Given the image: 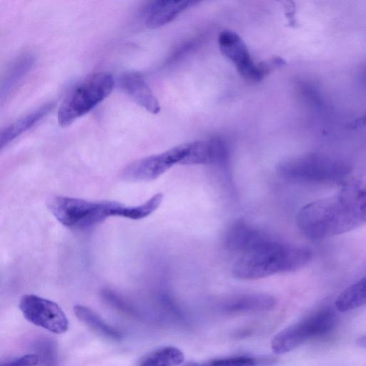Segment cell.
Here are the masks:
<instances>
[{"label": "cell", "mask_w": 366, "mask_h": 366, "mask_svg": "<svg viewBox=\"0 0 366 366\" xmlns=\"http://www.w3.org/2000/svg\"><path fill=\"white\" fill-rule=\"evenodd\" d=\"M366 223V184L352 182L337 194L303 207L297 214L300 230L312 239L339 235Z\"/></svg>", "instance_id": "obj_1"}, {"label": "cell", "mask_w": 366, "mask_h": 366, "mask_svg": "<svg viewBox=\"0 0 366 366\" xmlns=\"http://www.w3.org/2000/svg\"><path fill=\"white\" fill-rule=\"evenodd\" d=\"M163 195L158 193L145 202L128 206L111 201H89L82 199L55 197L49 202V208L56 219L73 229H86L110 217H123L141 219L153 213L160 206Z\"/></svg>", "instance_id": "obj_2"}, {"label": "cell", "mask_w": 366, "mask_h": 366, "mask_svg": "<svg viewBox=\"0 0 366 366\" xmlns=\"http://www.w3.org/2000/svg\"><path fill=\"white\" fill-rule=\"evenodd\" d=\"M312 257L308 248L277 241L269 234L239 256L232 273L240 280H258L298 270Z\"/></svg>", "instance_id": "obj_3"}, {"label": "cell", "mask_w": 366, "mask_h": 366, "mask_svg": "<svg viewBox=\"0 0 366 366\" xmlns=\"http://www.w3.org/2000/svg\"><path fill=\"white\" fill-rule=\"evenodd\" d=\"M277 173L288 181L306 184H332L342 181L351 172L345 156L324 149L310 151L279 162Z\"/></svg>", "instance_id": "obj_4"}, {"label": "cell", "mask_w": 366, "mask_h": 366, "mask_svg": "<svg viewBox=\"0 0 366 366\" xmlns=\"http://www.w3.org/2000/svg\"><path fill=\"white\" fill-rule=\"evenodd\" d=\"M114 80L109 72L95 73L76 85L65 97L57 114L59 124L65 127L92 110L113 90Z\"/></svg>", "instance_id": "obj_5"}, {"label": "cell", "mask_w": 366, "mask_h": 366, "mask_svg": "<svg viewBox=\"0 0 366 366\" xmlns=\"http://www.w3.org/2000/svg\"><path fill=\"white\" fill-rule=\"evenodd\" d=\"M336 322V315L331 308L317 310L277 334L271 342L272 350L277 355L290 352L309 341L328 335Z\"/></svg>", "instance_id": "obj_6"}, {"label": "cell", "mask_w": 366, "mask_h": 366, "mask_svg": "<svg viewBox=\"0 0 366 366\" xmlns=\"http://www.w3.org/2000/svg\"><path fill=\"white\" fill-rule=\"evenodd\" d=\"M19 307L29 322L51 332L61 334L69 328L66 316L53 301L35 295H25L21 297Z\"/></svg>", "instance_id": "obj_7"}, {"label": "cell", "mask_w": 366, "mask_h": 366, "mask_svg": "<svg viewBox=\"0 0 366 366\" xmlns=\"http://www.w3.org/2000/svg\"><path fill=\"white\" fill-rule=\"evenodd\" d=\"M189 143L177 145L160 154L137 160L122 172L123 178L130 181H150L157 179L175 164H182Z\"/></svg>", "instance_id": "obj_8"}, {"label": "cell", "mask_w": 366, "mask_h": 366, "mask_svg": "<svg viewBox=\"0 0 366 366\" xmlns=\"http://www.w3.org/2000/svg\"><path fill=\"white\" fill-rule=\"evenodd\" d=\"M219 48L224 56L236 66L240 76L249 81H259L264 76L260 66L251 58L249 50L238 34L225 30L218 37Z\"/></svg>", "instance_id": "obj_9"}, {"label": "cell", "mask_w": 366, "mask_h": 366, "mask_svg": "<svg viewBox=\"0 0 366 366\" xmlns=\"http://www.w3.org/2000/svg\"><path fill=\"white\" fill-rule=\"evenodd\" d=\"M268 235L244 220H237L228 227L224 242L229 251L241 254Z\"/></svg>", "instance_id": "obj_10"}, {"label": "cell", "mask_w": 366, "mask_h": 366, "mask_svg": "<svg viewBox=\"0 0 366 366\" xmlns=\"http://www.w3.org/2000/svg\"><path fill=\"white\" fill-rule=\"evenodd\" d=\"M275 300L265 293H244L227 297L220 302V310L227 314H244L271 310Z\"/></svg>", "instance_id": "obj_11"}, {"label": "cell", "mask_w": 366, "mask_h": 366, "mask_svg": "<svg viewBox=\"0 0 366 366\" xmlns=\"http://www.w3.org/2000/svg\"><path fill=\"white\" fill-rule=\"evenodd\" d=\"M194 3L195 2L187 0L152 1L144 9L145 25L149 29L163 26L173 21Z\"/></svg>", "instance_id": "obj_12"}, {"label": "cell", "mask_w": 366, "mask_h": 366, "mask_svg": "<svg viewBox=\"0 0 366 366\" xmlns=\"http://www.w3.org/2000/svg\"><path fill=\"white\" fill-rule=\"evenodd\" d=\"M122 89L139 105L152 114H158L160 105L141 74L128 72L120 80Z\"/></svg>", "instance_id": "obj_13"}, {"label": "cell", "mask_w": 366, "mask_h": 366, "mask_svg": "<svg viewBox=\"0 0 366 366\" xmlns=\"http://www.w3.org/2000/svg\"><path fill=\"white\" fill-rule=\"evenodd\" d=\"M52 108V104H46L4 128L1 132L0 135L1 148L3 149L14 139L35 125L45 117Z\"/></svg>", "instance_id": "obj_14"}, {"label": "cell", "mask_w": 366, "mask_h": 366, "mask_svg": "<svg viewBox=\"0 0 366 366\" xmlns=\"http://www.w3.org/2000/svg\"><path fill=\"white\" fill-rule=\"evenodd\" d=\"M183 352L174 346H162L145 354L137 366H178L183 363Z\"/></svg>", "instance_id": "obj_15"}, {"label": "cell", "mask_w": 366, "mask_h": 366, "mask_svg": "<svg viewBox=\"0 0 366 366\" xmlns=\"http://www.w3.org/2000/svg\"><path fill=\"white\" fill-rule=\"evenodd\" d=\"M366 305V277L346 288L335 302L337 310L348 312Z\"/></svg>", "instance_id": "obj_16"}, {"label": "cell", "mask_w": 366, "mask_h": 366, "mask_svg": "<svg viewBox=\"0 0 366 366\" xmlns=\"http://www.w3.org/2000/svg\"><path fill=\"white\" fill-rule=\"evenodd\" d=\"M74 311L77 318L96 332L112 339H119L121 334L114 327L107 325L98 314L90 308L76 305Z\"/></svg>", "instance_id": "obj_17"}, {"label": "cell", "mask_w": 366, "mask_h": 366, "mask_svg": "<svg viewBox=\"0 0 366 366\" xmlns=\"http://www.w3.org/2000/svg\"><path fill=\"white\" fill-rule=\"evenodd\" d=\"M33 56L30 54H25L19 56L12 66L5 79V84L3 85L5 92L10 91L14 86L18 84L24 75L29 70L32 65Z\"/></svg>", "instance_id": "obj_18"}, {"label": "cell", "mask_w": 366, "mask_h": 366, "mask_svg": "<svg viewBox=\"0 0 366 366\" xmlns=\"http://www.w3.org/2000/svg\"><path fill=\"white\" fill-rule=\"evenodd\" d=\"M181 366H258V362L249 356H234L205 362H189Z\"/></svg>", "instance_id": "obj_19"}, {"label": "cell", "mask_w": 366, "mask_h": 366, "mask_svg": "<svg viewBox=\"0 0 366 366\" xmlns=\"http://www.w3.org/2000/svg\"><path fill=\"white\" fill-rule=\"evenodd\" d=\"M39 362V357L34 354H26L24 356L1 362L0 366H35Z\"/></svg>", "instance_id": "obj_20"}, {"label": "cell", "mask_w": 366, "mask_h": 366, "mask_svg": "<svg viewBox=\"0 0 366 366\" xmlns=\"http://www.w3.org/2000/svg\"><path fill=\"white\" fill-rule=\"evenodd\" d=\"M357 344L361 347L366 348V335L360 337L357 341Z\"/></svg>", "instance_id": "obj_21"}]
</instances>
